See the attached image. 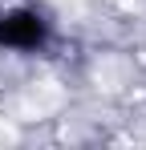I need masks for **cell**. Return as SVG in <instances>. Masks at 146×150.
I'll return each mask as SVG.
<instances>
[{
  "label": "cell",
  "instance_id": "cell-1",
  "mask_svg": "<svg viewBox=\"0 0 146 150\" xmlns=\"http://www.w3.org/2000/svg\"><path fill=\"white\" fill-rule=\"evenodd\" d=\"M45 41V21L37 12H4L0 16V45L8 49H37Z\"/></svg>",
  "mask_w": 146,
  "mask_h": 150
}]
</instances>
